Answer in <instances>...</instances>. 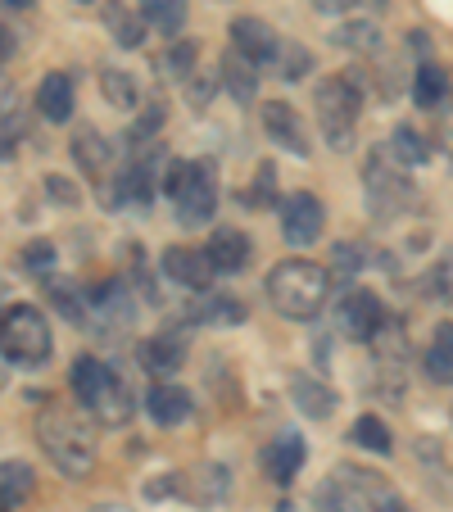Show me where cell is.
<instances>
[{
	"label": "cell",
	"instance_id": "41",
	"mask_svg": "<svg viewBox=\"0 0 453 512\" xmlns=\"http://www.w3.org/2000/svg\"><path fill=\"white\" fill-rule=\"evenodd\" d=\"M186 96H191V105H209V96H213V78L191 82V87H186Z\"/></svg>",
	"mask_w": 453,
	"mask_h": 512
},
{
	"label": "cell",
	"instance_id": "21",
	"mask_svg": "<svg viewBox=\"0 0 453 512\" xmlns=\"http://www.w3.org/2000/svg\"><path fill=\"white\" fill-rule=\"evenodd\" d=\"M105 28L114 32L118 46L136 50L145 41V14H132L123 0H109V5H105Z\"/></svg>",
	"mask_w": 453,
	"mask_h": 512
},
{
	"label": "cell",
	"instance_id": "16",
	"mask_svg": "<svg viewBox=\"0 0 453 512\" xmlns=\"http://www.w3.org/2000/svg\"><path fill=\"white\" fill-rule=\"evenodd\" d=\"M141 363L155 372V377L177 372L186 363V336H182V331H159L155 340H145V345H141Z\"/></svg>",
	"mask_w": 453,
	"mask_h": 512
},
{
	"label": "cell",
	"instance_id": "31",
	"mask_svg": "<svg viewBox=\"0 0 453 512\" xmlns=\"http://www.w3.org/2000/svg\"><path fill=\"white\" fill-rule=\"evenodd\" d=\"M200 318L204 322H218V327H236V322L245 318V304L222 300V295H209V300L200 304Z\"/></svg>",
	"mask_w": 453,
	"mask_h": 512
},
{
	"label": "cell",
	"instance_id": "15",
	"mask_svg": "<svg viewBox=\"0 0 453 512\" xmlns=\"http://www.w3.org/2000/svg\"><path fill=\"white\" fill-rule=\"evenodd\" d=\"M145 413H150V422H159V426H177L191 417V395H186L182 386L155 381V386L145 390Z\"/></svg>",
	"mask_w": 453,
	"mask_h": 512
},
{
	"label": "cell",
	"instance_id": "29",
	"mask_svg": "<svg viewBox=\"0 0 453 512\" xmlns=\"http://www.w3.org/2000/svg\"><path fill=\"white\" fill-rule=\"evenodd\" d=\"M100 87H105L109 105H118V109H136V100H141L136 82L127 78L123 68H100Z\"/></svg>",
	"mask_w": 453,
	"mask_h": 512
},
{
	"label": "cell",
	"instance_id": "9",
	"mask_svg": "<svg viewBox=\"0 0 453 512\" xmlns=\"http://www.w3.org/2000/svg\"><path fill=\"white\" fill-rule=\"evenodd\" d=\"M159 272H164L168 281H177V286H186V290H209V281H213V259H209V250H186V245H173V250H164L159 254Z\"/></svg>",
	"mask_w": 453,
	"mask_h": 512
},
{
	"label": "cell",
	"instance_id": "47",
	"mask_svg": "<svg viewBox=\"0 0 453 512\" xmlns=\"http://www.w3.org/2000/svg\"><path fill=\"white\" fill-rule=\"evenodd\" d=\"M82 5H91V0H82Z\"/></svg>",
	"mask_w": 453,
	"mask_h": 512
},
{
	"label": "cell",
	"instance_id": "7",
	"mask_svg": "<svg viewBox=\"0 0 453 512\" xmlns=\"http://www.w3.org/2000/svg\"><path fill=\"white\" fill-rule=\"evenodd\" d=\"M336 327L345 340H376L386 331V304L376 300L372 290H345V300L336 309Z\"/></svg>",
	"mask_w": 453,
	"mask_h": 512
},
{
	"label": "cell",
	"instance_id": "12",
	"mask_svg": "<svg viewBox=\"0 0 453 512\" xmlns=\"http://www.w3.org/2000/svg\"><path fill=\"white\" fill-rule=\"evenodd\" d=\"M304 458H309V449H304V440H299L295 431L272 435V445L263 449V467H268V476H272L277 485H290V481H295V472L304 467Z\"/></svg>",
	"mask_w": 453,
	"mask_h": 512
},
{
	"label": "cell",
	"instance_id": "5",
	"mask_svg": "<svg viewBox=\"0 0 453 512\" xmlns=\"http://www.w3.org/2000/svg\"><path fill=\"white\" fill-rule=\"evenodd\" d=\"M5 358L19 368H41L50 358V327L32 304H10L5 309Z\"/></svg>",
	"mask_w": 453,
	"mask_h": 512
},
{
	"label": "cell",
	"instance_id": "14",
	"mask_svg": "<svg viewBox=\"0 0 453 512\" xmlns=\"http://www.w3.org/2000/svg\"><path fill=\"white\" fill-rule=\"evenodd\" d=\"M87 408H91V417H96L100 426H127V422H132V408L136 404H132V390H127V381L114 372V377L105 381V390H100V395L91 399Z\"/></svg>",
	"mask_w": 453,
	"mask_h": 512
},
{
	"label": "cell",
	"instance_id": "39",
	"mask_svg": "<svg viewBox=\"0 0 453 512\" xmlns=\"http://www.w3.org/2000/svg\"><path fill=\"white\" fill-rule=\"evenodd\" d=\"M331 254H336V272H354L358 263H363V259H358V245H345V241H340Z\"/></svg>",
	"mask_w": 453,
	"mask_h": 512
},
{
	"label": "cell",
	"instance_id": "26",
	"mask_svg": "<svg viewBox=\"0 0 453 512\" xmlns=\"http://www.w3.org/2000/svg\"><path fill=\"white\" fill-rule=\"evenodd\" d=\"M227 467L222 463H204L200 472H195V503L200 508H213V503H222L227 499Z\"/></svg>",
	"mask_w": 453,
	"mask_h": 512
},
{
	"label": "cell",
	"instance_id": "45",
	"mask_svg": "<svg viewBox=\"0 0 453 512\" xmlns=\"http://www.w3.org/2000/svg\"><path fill=\"white\" fill-rule=\"evenodd\" d=\"M5 5H10V10H32L37 0H5Z\"/></svg>",
	"mask_w": 453,
	"mask_h": 512
},
{
	"label": "cell",
	"instance_id": "46",
	"mask_svg": "<svg viewBox=\"0 0 453 512\" xmlns=\"http://www.w3.org/2000/svg\"><path fill=\"white\" fill-rule=\"evenodd\" d=\"M444 281H449V295H453V263H444Z\"/></svg>",
	"mask_w": 453,
	"mask_h": 512
},
{
	"label": "cell",
	"instance_id": "42",
	"mask_svg": "<svg viewBox=\"0 0 453 512\" xmlns=\"http://www.w3.org/2000/svg\"><path fill=\"white\" fill-rule=\"evenodd\" d=\"M313 5H318L322 14H340V10H349L354 0H313Z\"/></svg>",
	"mask_w": 453,
	"mask_h": 512
},
{
	"label": "cell",
	"instance_id": "44",
	"mask_svg": "<svg viewBox=\"0 0 453 512\" xmlns=\"http://www.w3.org/2000/svg\"><path fill=\"white\" fill-rule=\"evenodd\" d=\"M372 512H408V508H404V503H399V499H386V503H376Z\"/></svg>",
	"mask_w": 453,
	"mask_h": 512
},
{
	"label": "cell",
	"instance_id": "40",
	"mask_svg": "<svg viewBox=\"0 0 453 512\" xmlns=\"http://www.w3.org/2000/svg\"><path fill=\"white\" fill-rule=\"evenodd\" d=\"M159 123H164V105H150V114H141V123H136V136H150Z\"/></svg>",
	"mask_w": 453,
	"mask_h": 512
},
{
	"label": "cell",
	"instance_id": "33",
	"mask_svg": "<svg viewBox=\"0 0 453 512\" xmlns=\"http://www.w3.org/2000/svg\"><path fill=\"white\" fill-rule=\"evenodd\" d=\"M318 503H322V512H354L358 494L345 490V481H331V485H322L318 490Z\"/></svg>",
	"mask_w": 453,
	"mask_h": 512
},
{
	"label": "cell",
	"instance_id": "18",
	"mask_svg": "<svg viewBox=\"0 0 453 512\" xmlns=\"http://www.w3.org/2000/svg\"><path fill=\"white\" fill-rule=\"evenodd\" d=\"M37 109L50 123H68L73 118V78L68 73H46L37 87Z\"/></svg>",
	"mask_w": 453,
	"mask_h": 512
},
{
	"label": "cell",
	"instance_id": "38",
	"mask_svg": "<svg viewBox=\"0 0 453 512\" xmlns=\"http://www.w3.org/2000/svg\"><path fill=\"white\" fill-rule=\"evenodd\" d=\"M272 191H277V168L263 164V168H259V186H254V204H268Z\"/></svg>",
	"mask_w": 453,
	"mask_h": 512
},
{
	"label": "cell",
	"instance_id": "43",
	"mask_svg": "<svg viewBox=\"0 0 453 512\" xmlns=\"http://www.w3.org/2000/svg\"><path fill=\"white\" fill-rule=\"evenodd\" d=\"M408 50H417V55H426V32H408Z\"/></svg>",
	"mask_w": 453,
	"mask_h": 512
},
{
	"label": "cell",
	"instance_id": "8",
	"mask_svg": "<svg viewBox=\"0 0 453 512\" xmlns=\"http://www.w3.org/2000/svg\"><path fill=\"white\" fill-rule=\"evenodd\" d=\"M408 195L413 191H408L404 173L390 168V159H381V155L367 159V204H372L376 218H395V213L408 204Z\"/></svg>",
	"mask_w": 453,
	"mask_h": 512
},
{
	"label": "cell",
	"instance_id": "28",
	"mask_svg": "<svg viewBox=\"0 0 453 512\" xmlns=\"http://www.w3.org/2000/svg\"><path fill=\"white\" fill-rule=\"evenodd\" d=\"M354 445H363L367 454H390L395 449V440H390V431H386V422L376 413H363L354 422Z\"/></svg>",
	"mask_w": 453,
	"mask_h": 512
},
{
	"label": "cell",
	"instance_id": "17",
	"mask_svg": "<svg viewBox=\"0 0 453 512\" xmlns=\"http://www.w3.org/2000/svg\"><path fill=\"white\" fill-rule=\"evenodd\" d=\"M204 250H209V259L218 272H241L245 263H250V236L236 232V227H218Z\"/></svg>",
	"mask_w": 453,
	"mask_h": 512
},
{
	"label": "cell",
	"instance_id": "37",
	"mask_svg": "<svg viewBox=\"0 0 453 512\" xmlns=\"http://www.w3.org/2000/svg\"><path fill=\"white\" fill-rule=\"evenodd\" d=\"M46 195L59 204H78V191L68 186V177H46Z\"/></svg>",
	"mask_w": 453,
	"mask_h": 512
},
{
	"label": "cell",
	"instance_id": "27",
	"mask_svg": "<svg viewBox=\"0 0 453 512\" xmlns=\"http://www.w3.org/2000/svg\"><path fill=\"white\" fill-rule=\"evenodd\" d=\"M141 14L150 28L159 32H177L186 23V0H141Z\"/></svg>",
	"mask_w": 453,
	"mask_h": 512
},
{
	"label": "cell",
	"instance_id": "32",
	"mask_svg": "<svg viewBox=\"0 0 453 512\" xmlns=\"http://www.w3.org/2000/svg\"><path fill=\"white\" fill-rule=\"evenodd\" d=\"M23 494H32V467L28 463H5V503H19Z\"/></svg>",
	"mask_w": 453,
	"mask_h": 512
},
{
	"label": "cell",
	"instance_id": "30",
	"mask_svg": "<svg viewBox=\"0 0 453 512\" xmlns=\"http://www.w3.org/2000/svg\"><path fill=\"white\" fill-rule=\"evenodd\" d=\"M159 73H164V78H191L195 73V41L177 37L173 46L159 55Z\"/></svg>",
	"mask_w": 453,
	"mask_h": 512
},
{
	"label": "cell",
	"instance_id": "25",
	"mask_svg": "<svg viewBox=\"0 0 453 512\" xmlns=\"http://www.w3.org/2000/svg\"><path fill=\"white\" fill-rule=\"evenodd\" d=\"M390 155H395L399 164H426V159H431V145H426V136L417 132L413 123H399L395 132H390Z\"/></svg>",
	"mask_w": 453,
	"mask_h": 512
},
{
	"label": "cell",
	"instance_id": "4",
	"mask_svg": "<svg viewBox=\"0 0 453 512\" xmlns=\"http://www.w3.org/2000/svg\"><path fill=\"white\" fill-rule=\"evenodd\" d=\"M358 109H363V96H358L354 78H322L318 82V123H322V132H327L331 150H349Z\"/></svg>",
	"mask_w": 453,
	"mask_h": 512
},
{
	"label": "cell",
	"instance_id": "23",
	"mask_svg": "<svg viewBox=\"0 0 453 512\" xmlns=\"http://www.w3.org/2000/svg\"><path fill=\"white\" fill-rule=\"evenodd\" d=\"M73 159H78L82 173H105V164H109L105 136H100L96 127H82V132L73 136Z\"/></svg>",
	"mask_w": 453,
	"mask_h": 512
},
{
	"label": "cell",
	"instance_id": "11",
	"mask_svg": "<svg viewBox=\"0 0 453 512\" xmlns=\"http://www.w3.org/2000/svg\"><path fill=\"white\" fill-rule=\"evenodd\" d=\"M232 50H241L245 59H254V64H268V59L281 55V41L277 32L268 28L263 19H254V14H241V19L232 23Z\"/></svg>",
	"mask_w": 453,
	"mask_h": 512
},
{
	"label": "cell",
	"instance_id": "1",
	"mask_svg": "<svg viewBox=\"0 0 453 512\" xmlns=\"http://www.w3.org/2000/svg\"><path fill=\"white\" fill-rule=\"evenodd\" d=\"M327 295H331V272L322 263L286 259L268 272V300L281 318H295V322L318 318Z\"/></svg>",
	"mask_w": 453,
	"mask_h": 512
},
{
	"label": "cell",
	"instance_id": "34",
	"mask_svg": "<svg viewBox=\"0 0 453 512\" xmlns=\"http://www.w3.org/2000/svg\"><path fill=\"white\" fill-rule=\"evenodd\" d=\"M336 41L340 46H349V50H376L381 46V37H376L372 23H345V28L336 32Z\"/></svg>",
	"mask_w": 453,
	"mask_h": 512
},
{
	"label": "cell",
	"instance_id": "20",
	"mask_svg": "<svg viewBox=\"0 0 453 512\" xmlns=\"http://www.w3.org/2000/svg\"><path fill=\"white\" fill-rule=\"evenodd\" d=\"M422 368L431 381L453 386V322H440V327H435L431 345H426V354H422Z\"/></svg>",
	"mask_w": 453,
	"mask_h": 512
},
{
	"label": "cell",
	"instance_id": "35",
	"mask_svg": "<svg viewBox=\"0 0 453 512\" xmlns=\"http://www.w3.org/2000/svg\"><path fill=\"white\" fill-rule=\"evenodd\" d=\"M309 68H313V59H309V50H304V46H286V50H281V78H286V82H299Z\"/></svg>",
	"mask_w": 453,
	"mask_h": 512
},
{
	"label": "cell",
	"instance_id": "10",
	"mask_svg": "<svg viewBox=\"0 0 453 512\" xmlns=\"http://www.w3.org/2000/svg\"><path fill=\"white\" fill-rule=\"evenodd\" d=\"M263 132L272 136V145H281V150H290V155H309V127H304V118L295 114V105H286V100H268L263 105Z\"/></svg>",
	"mask_w": 453,
	"mask_h": 512
},
{
	"label": "cell",
	"instance_id": "3",
	"mask_svg": "<svg viewBox=\"0 0 453 512\" xmlns=\"http://www.w3.org/2000/svg\"><path fill=\"white\" fill-rule=\"evenodd\" d=\"M164 195H173L177 204V223L182 227H204L218 209V186H213V168L209 164H186L173 159L164 173Z\"/></svg>",
	"mask_w": 453,
	"mask_h": 512
},
{
	"label": "cell",
	"instance_id": "22",
	"mask_svg": "<svg viewBox=\"0 0 453 512\" xmlns=\"http://www.w3.org/2000/svg\"><path fill=\"white\" fill-rule=\"evenodd\" d=\"M46 300L55 304V313L68 322V327H87V304H82V295H78V286H73V281L50 277L46 281Z\"/></svg>",
	"mask_w": 453,
	"mask_h": 512
},
{
	"label": "cell",
	"instance_id": "36",
	"mask_svg": "<svg viewBox=\"0 0 453 512\" xmlns=\"http://www.w3.org/2000/svg\"><path fill=\"white\" fill-rule=\"evenodd\" d=\"M23 263H28L32 272H50V268H55V245H50V241H32L28 250H23Z\"/></svg>",
	"mask_w": 453,
	"mask_h": 512
},
{
	"label": "cell",
	"instance_id": "24",
	"mask_svg": "<svg viewBox=\"0 0 453 512\" xmlns=\"http://www.w3.org/2000/svg\"><path fill=\"white\" fill-rule=\"evenodd\" d=\"M444 96H449V73L435 64H422L417 68V78H413V100L422 109H440Z\"/></svg>",
	"mask_w": 453,
	"mask_h": 512
},
{
	"label": "cell",
	"instance_id": "13",
	"mask_svg": "<svg viewBox=\"0 0 453 512\" xmlns=\"http://www.w3.org/2000/svg\"><path fill=\"white\" fill-rule=\"evenodd\" d=\"M290 399H295V408L304 417H313V422L336 413V390H331L327 381L309 377V372H295V377H290Z\"/></svg>",
	"mask_w": 453,
	"mask_h": 512
},
{
	"label": "cell",
	"instance_id": "19",
	"mask_svg": "<svg viewBox=\"0 0 453 512\" xmlns=\"http://www.w3.org/2000/svg\"><path fill=\"white\" fill-rule=\"evenodd\" d=\"M222 87L232 91L236 100H254V91H259V64L254 59H245L241 50H227L222 55Z\"/></svg>",
	"mask_w": 453,
	"mask_h": 512
},
{
	"label": "cell",
	"instance_id": "6",
	"mask_svg": "<svg viewBox=\"0 0 453 512\" xmlns=\"http://www.w3.org/2000/svg\"><path fill=\"white\" fill-rule=\"evenodd\" d=\"M322 227H327V209H322L318 195L295 191L281 200V236H286V245L309 250V245L322 236Z\"/></svg>",
	"mask_w": 453,
	"mask_h": 512
},
{
	"label": "cell",
	"instance_id": "2",
	"mask_svg": "<svg viewBox=\"0 0 453 512\" xmlns=\"http://www.w3.org/2000/svg\"><path fill=\"white\" fill-rule=\"evenodd\" d=\"M37 440L64 476H87L96 467V440H91V431L68 408H41Z\"/></svg>",
	"mask_w": 453,
	"mask_h": 512
}]
</instances>
